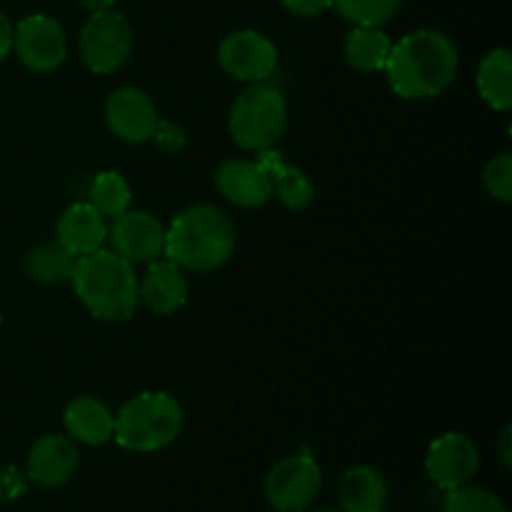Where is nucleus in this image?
<instances>
[{
	"instance_id": "1",
	"label": "nucleus",
	"mask_w": 512,
	"mask_h": 512,
	"mask_svg": "<svg viewBox=\"0 0 512 512\" xmlns=\"http://www.w3.org/2000/svg\"><path fill=\"white\" fill-rule=\"evenodd\" d=\"M460 55L453 40L433 28H420L393 43L383 73L403 100L443 95L458 78Z\"/></svg>"
},
{
	"instance_id": "2",
	"label": "nucleus",
	"mask_w": 512,
	"mask_h": 512,
	"mask_svg": "<svg viewBox=\"0 0 512 512\" xmlns=\"http://www.w3.org/2000/svg\"><path fill=\"white\" fill-rule=\"evenodd\" d=\"M238 233L225 210L215 205L185 208L165 228V258L185 273H215L235 255Z\"/></svg>"
},
{
	"instance_id": "3",
	"label": "nucleus",
	"mask_w": 512,
	"mask_h": 512,
	"mask_svg": "<svg viewBox=\"0 0 512 512\" xmlns=\"http://www.w3.org/2000/svg\"><path fill=\"white\" fill-rule=\"evenodd\" d=\"M70 283L93 318L125 323L138 313V275L133 263L120 258L115 250L100 248L78 258Z\"/></svg>"
},
{
	"instance_id": "4",
	"label": "nucleus",
	"mask_w": 512,
	"mask_h": 512,
	"mask_svg": "<svg viewBox=\"0 0 512 512\" xmlns=\"http://www.w3.org/2000/svg\"><path fill=\"white\" fill-rule=\"evenodd\" d=\"M183 425V405L165 390H148L120 405L113 440L130 453H158L180 438Z\"/></svg>"
},
{
	"instance_id": "5",
	"label": "nucleus",
	"mask_w": 512,
	"mask_h": 512,
	"mask_svg": "<svg viewBox=\"0 0 512 512\" xmlns=\"http://www.w3.org/2000/svg\"><path fill=\"white\" fill-rule=\"evenodd\" d=\"M288 128V100L270 80L250 83L228 115V133L238 148L260 153L278 145Z\"/></svg>"
},
{
	"instance_id": "6",
	"label": "nucleus",
	"mask_w": 512,
	"mask_h": 512,
	"mask_svg": "<svg viewBox=\"0 0 512 512\" xmlns=\"http://www.w3.org/2000/svg\"><path fill=\"white\" fill-rule=\"evenodd\" d=\"M80 58L88 70L98 75L115 73L123 68L133 53V28L128 18L110 10H100L88 18L78 38Z\"/></svg>"
},
{
	"instance_id": "7",
	"label": "nucleus",
	"mask_w": 512,
	"mask_h": 512,
	"mask_svg": "<svg viewBox=\"0 0 512 512\" xmlns=\"http://www.w3.org/2000/svg\"><path fill=\"white\" fill-rule=\"evenodd\" d=\"M265 500L278 512H305L323 490V470L310 453L283 458L265 475Z\"/></svg>"
},
{
	"instance_id": "8",
	"label": "nucleus",
	"mask_w": 512,
	"mask_h": 512,
	"mask_svg": "<svg viewBox=\"0 0 512 512\" xmlns=\"http://www.w3.org/2000/svg\"><path fill=\"white\" fill-rule=\"evenodd\" d=\"M13 50L33 73H53L68 58V35L50 15H28L15 25Z\"/></svg>"
},
{
	"instance_id": "9",
	"label": "nucleus",
	"mask_w": 512,
	"mask_h": 512,
	"mask_svg": "<svg viewBox=\"0 0 512 512\" xmlns=\"http://www.w3.org/2000/svg\"><path fill=\"white\" fill-rule=\"evenodd\" d=\"M218 63L230 78L243 83H263L278 70V48L258 30H235L218 48Z\"/></svg>"
},
{
	"instance_id": "10",
	"label": "nucleus",
	"mask_w": 512,
	"mask_h": 512,
	"mask_svg": "<svg viewBox=\"0 0 512 512\" xmlns=\"http://www.w3.org/2000/svg\"><path fill=\"white\" fill-rule=\"evenodd\" d=\"M478 470L480 450L465 433L438 435L425 455V473L445 493L473 483Z\"/></svg>"
},
{
	"instance_id": "11",
	"label": "nucleus",
	"mask_w": 512,
	"mask_h": 512,
	"mask_svg": "<svg viewBox=\"0 0 512 512\" xmlns=\"http://www.w3.org/2000/svg\"><path fill=\"white\" fill-rule=\"evenodd\" d=\"M108 240L130 263H150L165 253V225L148 210L128 208L118 218L110 220Z\"/></svg>"
},
{
	"instance_id": "12",
	"label": "nucleus",
	"mask_w": 512,
	"mask_h": 512,
	"mask_svg": "<svg viewBox=\"0 0 512 512\" xmlns=\"http://www.w3.org/2000/svg\"><path fill=\"white\" fill-rule=\"evenodd\" d=\"M158 118L160 115L153 98L135 85H123L105 100V123L123 143H148L153 138Z\"/></svg>"
},
{
	"instance_id": "13",
	"label": "nucleus",
	"mask_w": 512,
	"mask_h": 512,
	"mask_svg": "<svg viewBox=\"0 0 512 512\" xmlns=\"http://www.w3.org/2000/svg\"><path fill=\"white\" fill-rule=\"evenodd\" d=\"M78 465L80 450L75 440H70L68 435L48 433L40 435L30 448L25 475L38 488L55 490L73 480V475L78 473Z\"/></svg>"
},
{
	"instance_id": "14",
	"label": "nucleus",
	"mask_w": 512,
	"mask_h": 512,
	"mask_svg": "<svg viewBox=\"0 0 512 512\" xmlns=\"http://www.w3.org/2000/svg\"><path fill=\"white\" fill-rule=\"evenodd\" d=\"M215 188L225 200L238 208H263L273 198V183L270 175L258 160L230 158L223 160L215 170Z\"/></svg>"
},
{
	"instance_id": "15",
	"label": "nucleus",
	"mask_w": 512,
	"mask_h": 512,
	"mask_svg": "<svg viewBox=\"0 0 512 512\" xmlns=\"http://www.w3.org/2000/svg\"><path fill=\"white\" fill-rule=\"evenodd\" d=\"M138 293L153 313L173 315L188 305V273L173 260L155 258L148 263L143 280H138Z\"/></svg>"
},
{
	"instance_id": "16",
	"label": "nucleus",
	"mask_w": 512,
	"mask_h": 512,
	"mask_svg": "<svg viewBox=\"0 0 512 512\" xmlns=\"http://www.w3.org/2000/svg\"><path fill=\"white\" fill-rule=\"evenodd\" d=\"M55 235H58L55 243L63 245L75 258H83V255L95 253L105 245V240H108V220L90 203H75L60 215Z\"/></svg>"
},
{
	"instance_id": "17",
	"label": "nucleus",
	"mask_w": 512,
	"mask_h": 512,
	"mask_svg": "<svg viewBox=\"0 0 512 512\" xmlns=\"http://www.w3.org/2000/svg\"><path fill=\"white\" fill-rule=\"evenodd\" d=\"M63 423L70 440L98 448L113 440L115 413L95 395H78L65 405Z\"/></svg>"
},
{
	"instance_id": "18",
	"label": "nucleus",
	"mask_w": 512,
	"mask_h": 512,
	"mask_svg": "<svg viewBox=\"0 0 512 512\" xmlns=\"http://www.w3.org/2000/svg\"><path fill=\"white\" fill-rule=\"evenodd\" d=\"M340 512H385L388 483L383 473L370 465H353L338 480Z\"/></svg>"
},
{
	"instance_id": "19",
	"label": "nucleus",
	"mask_w": 512,
	"mask_h": 512,
	"mask_svg": "<svg viewBox=\"0 0 512 512\" xmlns=\"http://www.w3.org/2000/svg\"><path fill=\"white\" fill-rule=\"evenodd\" d=\"M255 160L268 170L270 183H273V195L288 210H305L315 198V188L308 175L298 165L285 163L283 153L278 148H268L255 153Z\"/></svg>"
},
{
	"instance_id": "20",
	"label": "nucleus",
	"mask_w": 512,
	"mask_h": 512,
	"mask_svg": "<svg viewBox=\"0 0 512 512\" xmlns=\"http://www.w3.org/2000/svg\"><path fill=\"white\" fill-rule=\"evenodd\" d=\"M478 93L498 113L512 108V55L508 48H495L478 65Z\"/></svg>"
},
{
	"instance_id": "21",
	"label": "nucleus",
	"mask_w": 512,
	"mask_h": 512,
	"mask_svg": "<svg viewBox=\"0 0 512 512\" xmlns=\"http://www.w3.org/2000/svg\"><path fill=\"white\" fill-rule=\"evenodd\" d=\"M393 40L383 28L355 25L345 38V60L360 73H383Z\"/></svg>"
},
{
	"instance_id": "22",
	"label": "nucleus",
	"mask_w": 512,
	"mask_h": 512,
	"mask_svg": "<svg viewBox=\"0 0 512 512\" xmlns=\"http://www.w3.org/2000/svg\"><path fill=\"white\" fill-rule=\"evenodd\" d=\"M78 258L63 248L60 243H40L25 255V273L35 283L60 285L70 283Z\"/></svg>"
},
{
	"instance_id": "23",
	"label": "nucleus",
	"mask_w": 512,
	"mask_h": 512,
	"mask_svg": "<svg viewBox=\"0 0 512 512\" xmlns=\"http://www.w3.org/2000/svg\"><path fill=\"white\" fill-rule=\"evenodd\" d=\"M88 203L105 220H113L130 208V203H133V190H130L128 180L123 175L115 173V170H103L90 183Z\"/></svg>"
},
{
	"instance_id": "24",
	"label": "nucleus",
	"mask_w": 512,
	"mask_h": 512,
	"mask_svg": "<svg viewBox=\"0 0 512 512\" xmlns=\"http://www.w3.org/2000/svg\"><path fill=\"white\" fill-rule=\"evenodd\" d=\"M403 0H333V8L353 25L380 28L395 18Z\"/></svg>"
},
{
	"instance_id": "25",
	"label": "nucleus",
	"mask_w": 512,
	"mask_h": 512,
	"mask_svg": "<svg viewBox=\"0 0 512 512\" xmlns=\"http://www.w3.org/2000/svg\"><path fill=\"white\" fill-rule=\"evenodd\" d=\"M443 512H508V508L493 490L463 485V488L450 490L445 495Z\"/></svg>"
},
{
	"instance_id": "26",
	"label": "nucleus",
	"mask_w": 512,
	"mask_h": 512,
	"mask_svg": "<svg viewBox=\"0 0 512 512\" xmlns=\"http://www.w3.org/2000/svg\"><path fill=\"white\" fill-rule=\"evenodd\" d=\"M485 190L493 195L500 203H510L512 200V155L500 153L493 160H488L483 170Z\"/></svg>"
},
{
	"instance_id": "27",
	"label": "nucleus",
	"mask_w": 512,
	"mask_h": 512,
	"mask_svg": "<svg viewBox=\"0 0 512 512\" xmlns=\"http://www.w3.org/2000/svg\"><path fill=\"white\" fill-rule=\"evenodd\" d=\"M150 140H153L155 148H158L160 153L175 155L185 148V143H188V135H185L183 125L175 123V120L158 118V123H155V130H153V138Z\"/></svg>"
},
{
	"instance_id": "28",
	"label": "nucleus",
	"mask_w": 512,
	"mask_h": 512,
	"mask_svg": "<svg viewBox=\"0 0 512 512\" xmlns=\"http://www.w3.org/2000/svg\"><path fill=\"white\" fill-rule=\"evenodd\" d=\"M28 490V475L20 473L15 465L0 468V503H13Z\"/></svg>"
},
{
	"instance_id": "29",
	"label": "nucleus",
	"mask_w": 512,
	"mask_h": 512,
	"mask_svg": "<svg viewBox=\"0 0 512 512\" xmlns=\"http://www.w3.org/2000/svg\"><path fill=\"white\" fill-rule=\"evenodd\" d=\"M283 5L285 10L300 15V18H315V15L333 8V0H283Z\"/></svg>"
},
{
	"instance_id": "30",
	"label": "nucleus",
	"mask_w": 512,
	"mask_h": 512,
	"mask_svg": "<svg viewBox=\"0 0 512 512\" xmlns=\"http://www.w3.org/2000/svg\"><path fill=\"white\" fill-rule=\"evenodd\" d=\"M13 23H10L8 15L0 10V63L13 53Z\"/></svg>"
},
{
	"instance_id": "31",
	"label": "nucleus",
	"mask_w": 512,
	"mask_h": 512,
	"mask_svg": "<svg viewBox=\"0 0 512 512\" xmlns=\"http://www.w3.org/2000/svg\"><path fill=\"white\" fill-rule=\"evenodd\" d=\"M498 455H500V463H503L505 468H510L512 465V428L510 425H505L503 433H500Z\"/></svg>"
},
{
	"instance_id": "32",
	"label": "nucleus",
	"mask_w": 512,
	"mask_h": 512,
	"mask_svg": "<svg viewBox=\"0 0 512 512\" xmlns=\"http://www.w3.org/2000/svg\"><path fill=\"white\" fill-rule=\"evenodd\" d=\"M85 10L90 13H100V10H110L115 5V0H78Z\"/></svg>"
},
{
	"instance_id": "33",
	"label": "nucleus",
	"mask_w": 512,
	"mask_h": 512,
	"mask_svg": "<svg viewBox=\"0 0 512 512\" xmlns=\"http://www.w3.org/2000/svg\"><path fill=\"white\" fill-rule=\"evenodd\" d=\"M305 512H340L338 508H308Z\"/></svg>"
},
{
	"instance_id": "34",
	"label": "nucleus",
	"mask_w": 512,
	"mask_h": 512,
	"mask_svg": "<svg viewBox=\"0 0 512 512\" xmlns=\"http://www.w3.org/2000/svg\"><path fill=\"white\" fill-rule=\"evenodd\" d=\"M0 328H3V313H0Z\"/></svg>"
}]
</instances>
